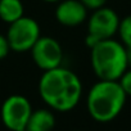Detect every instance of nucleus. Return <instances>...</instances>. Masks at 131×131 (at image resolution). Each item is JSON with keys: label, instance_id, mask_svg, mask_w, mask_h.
Masks as SVG:
<instances>
[{"label": "nucleus", "instance_id": "nucleus-12", "mask_svg": "<svg viewBox=\"0 0 131 131\" xmlns=\"http://www.w3.org/2000/svg\"><path fill=\"white\" fill-rule=\"evenodd\" d=\"M118 84L127 96H131V67H128L118 79Z\"/></svg>", "mask_w": 131, "mask_h": 131}, {"label": "nucleus", "instance_id": "nucleus-7", "mask_svg": "<svg viewBox=\"0 0 131 131\" xmlns=\"http://www.w3.org/2000/svg\"><path fill=\"white\" fill-rule=\"evenodd\" d=\"M34 63L42 71L60 67L63 62V49L58 40L50 36H40L31 48Z\"/></svg>", "mask_w": 131, "mask_h": 131}, {"label": "nucleus", "instance_id": "nucleus-16", "mask_svg": "<svg viewBox=\"0 0 131 131\" xmlns=\"http://www.w3.org/2000/svg\"><path fill=\"white\" fill-rule=\"evenodd\" d=\"M41 2H44V3H50V4H53V3H58V2H60V0H41Z\"/></svg>", "mask_w": 131, "mask_h": 131}, {"label": "nucleus", "instance_id": "nucleus-13", "mask_svg": "<svg viewBox=\"0 0 131 131\" xmlns=\"http://www.w3.org/2000/svg\"><path fill=\"white\" fill-rule=\"evenodd\" d=\"M80 2L88 8V10H95L105 5L108 0H80Z\"/></svg>", "mask_w": 131, "mask_h": 131}, {"label": "nucleus", "instance_id": "nucleus-10", "mask_svg": "<svg viewBox=\"0 0 131 131\" xmlns=\"http://www.w3.org/2000/svg\"><path fill=\"white\" fill-rule=\"evenodd\" d=\"M25 16V7L21 0H0V19L10 25Z\"/></svg>", "mask_w": 131, "mask_h": 131}, {"label": "nucleus", "instance_id": "nucleus-2", "mask_svg": "<svg viewBox=\"0 0 131 131\" xmlns=\"http://www.w3.org/2000/svg\"><path fill=\"white\" fill-rule=\"evenodd\" d=\"M127 95L118 81L99 80L95 82L86 96V109L90 117L100 123L113 121L119 116Z\"/></svg>", "mask_w": 131, "mask_h": 131}, {"label": "nucleus", "instance_id": "nucleus-14", "mask_svg": "<svg viewBox=\"0 0 131 131\" xmlns=\"http://www.w3.org/2000/svg\"><path fill=\"white\" fill-rule=\"evenodd\" d=\"M9 51H10V46L7 40V36L0 35V60L4 59L9 54Z\"/></svg>", "mask_w": 131, "mask_h": 131}, {"label": "nucleus", "instance_id": "nucleus-1", "mask_svg": "<svg viewBox=\"0 0 131 131\" xmlns=\"http://www.w3.org/2000/svg\"><path fill=\"white\" fill-rule=\"evenodd\" d=\"M39 94L50 109L70 112L81 100L82 82L73 71L60 66L44 71L39 80Z\"/></svg>", "mask_w": 131, "mask_h": 131}, {"label": "nucleus", "instance_id": "nucleus-17", "mask_svg": "<svg viewBox=\"0 0 131 131\" xmlns=\"http://www.w3.org/2000/svg\"><path fill=\"white\" fill-rule=\"evenodd\" d=\"M73 131H80V130H73Z\"/></svg>", "mask_w": 131, "mask_h": 131}, {"label": "nucleus", "instance_id": "nucleus-8", "mask_svg": "<svg viewBox=\"0 0 131 131\" xmlns=\"http://www.w3.org/2000/svg\"><path fill=\"white\" fill-rule=\"evenodd\" d=\"M54 16L57 22L62 26L77 27L86 22L88 8L80 0H60L57 3Z\"/></svg>", "mask_w": 131, "mask_h": 131}, {"label": "nucleus", "instance_id": "nucleus-5", "mask_svg": "<svg viewBox=\"0 0 131 131\" xmlns=\"http://www.w3.org/2000/svg\"><path fill=\"white\" fill-rule=\"evenodd\" d=\"M5 36L12 51L26 53L41 36V28L36 19L23 16L9 25Z\"/></svg>", "mask_w": 131, "mask_h": 131}, {"label": "nucleus", "instance_id": "nucleus-9", "mask_svg": "<svg viewBox=\"0 0 131 131\" xmlns=\"http://www.w3.org/2000/svg\"><path fill=\"white\" fill-rule=\"evenodd\" d=\"M55 127V117L51 109L40 108L32 111L25 131H53Z\"/></svg>", "mask_w": 131, "mask_h": 131}, {"label": "nucleus", "instance_id": "nucleus-15", "mask_svg": "<svg viewBox=\"0 0 131 131\" xmlns=\"http://www.w3.org/2000/svg\"><path fill=\"white\" fill-rule=\"evenodd\" d=\"M127 62H128V67H131V51H127Z\"/></svg>", "mask_w": 131, "mask_h": 131}, {"label": "nucleus", "instance_id": "nucleus-6", "mask_svg": "<svg viewBox=\"0 0 131 131\" xmlns=\"http://www.w3.org/2000/svg\"><path fill=\"white\" fill-rule=\"evenodd\" d=\"M32 111V105L26 96L14 94L3 102L0 117L9 131H25Z\"/></svg>", "mask_w": 131, "mask_h": 131}, {"label": "nucleus", "instance_id": "nucleus-3", "mask_svg": "<svg viewBox=\"0 0 131 131\" xmlns=\"http://www.w3.org/2000/svg\"><path fill=\"white\" fill-rule=\"evenodd\" d=\"M90 64L99 80L118 81L128 68L127 50L114 39L99 41L90 48Z\"/></svg>", "mask_w": 131, "mask_h": 131}, {"label": "nucleus", "instance_id": "nucleus-4", "mask_svg": "<svg viewBox=\"0 0 131 131\" xmlns=\"http://www.w3.org/2000/svg\"><path fill=\"white\" fill-rule=\"evenodd\" d=\"M88 35L85 42L89 48H93L95 44L103 40L113 39L118 31L119 21L117 12L108 7H102L91 12L88 16Z\"/></svg>", "mask_w": 131, "mask_h": 131}, {"label": "nucleus", "instance_id": "nucleus-11", "mask_svg": "<svg viewBox=\"0 0 131 131\" xmlns=\"http://www.w3.org/2000/svg\"><path fill=\"white\" fill-rule=\"evenodd\" d=\"M122 45L127 51H131V14L126 16L119 21L118 31H117Z\"/></svg>", "mask_w": 131, "mask_h": 131}]
</instances>
